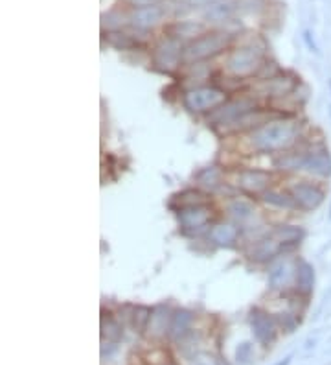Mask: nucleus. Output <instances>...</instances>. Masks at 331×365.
Instances as JSON below:
<instances>
[{
    "instance_id": "obj_21",
    "label": "nucleus",
    "mask_w": 331,
    "mask_h": 365,
    "mask_svg": "<svg viewBox=\"0 0 331 365\" xmlns=\"http://www.w3.org/2000/svg\"><path fill=\"white\" fill-rule=\"evenodd\" d=\"M264 201L269 203V205H275V207H280V208L297 207V203H295L292 196L280 194V192H265Z\"/></svg>"
},
{
    "instance_id": "obj_6",
    "label": "nucleus",
    "mask_w": 331,
    "mask_h": 365,
    "mask_svg": "<svg viewBox=\"0 0 331 365\" xmlns=\"http://www.w3.org/2000/svg\"><path fill=\"white\" fill-rule=\"evenodd\" d=\"M180 57H182L180 43L175 37H168L155 48L153 61H155L157 68H160L164 72H171V70L179 67Z\"/></svg>"
},
{
    "instance_id": "obj_27",
    "label": "nucleus",
    "mask_w": 331,
    "mask_h": 365,
    "mask_svg": "<svg viewBox=\"0 0 331 365\" xmlns=\"http://www.w3.org/2000/svg\"><path fill=\"white\" fill-rule=\"evenodd\" d=\"M228 15H231V8L228 6H212L206 12L208 19H217V21H223Z\"/></svg>"
},
{
    "instance_id": "obj_18",
    "label": "nucleus",
    "mask_w": 331,
    "mask_h": 365,
    "mask_svg": "<svg viewBox=\"0 0 331 365\" xmlns=\"http://www.w3.org/2000/svg\"><path fill=\"white\" fill-rule=\"evenodd\" d=\"M273 238L280 241L281 246H295L303 238V230L295 225H286V227H278L273 233Z\"/></svg>"
},
{
    "instance_id": "obj_22",
    "label": "nucleus",
    "mask_w": 331,
    "mask_h": 365,
    "mask_svg": "<svg viewBox=\"0 0 331 365\" xmlns=\"http://www.w3.org/2000/svg\"><path fill=\"white\" fill-rule=\"evenodd\" d=\"M190 323H191L190 312L180 310V312H177V314L173 315V319H171V332H173L175 336H182V334L188 331Z\"/></svg>"
},
{
    "instance_id": "obj_17",
    "label": "nucleus",
    "mask_w": 331,
    "mask_h": 365,
    "mask_svg": "<svg viewBox=\"0 0 331 365\" xmlns=\"http://www.w3.org/2000/svg\"><path fill=\"white\" fill-rule=\"evenodd\" d=\"M237 229L234 225H215L212 230H210V238H212L213 244L217 246H232L234 241L237 240Z\"/></svg>"
},
{
    "instance_id": "obj_4",
    "label": "nucleus",
    "mask_w": 331,
    "mask_h": 365,
    "mask_svg": "<svg viewBox=\"0 0 331 365\" xmlns=\"http://www.w3.org/2000/svg\"><path fill=\"white\" fill-rule=\"evenodd\" d=\"M226 101V92L217 87H199L191 89L184 95V106L191 112L213 111Z\"/></svg>"
},
{
    "instance_id": "obj_25",
    "label": "nucleus",
    "mask_w": 331,
    "mask_h": 365,
    "mask_svg": "<svg viewBox=\"0 0 331 365\" xmlns=\"http://www.w3.org/2000/svg\"><path fill=\"white\" fill-rule=\"evenodd\" d=\"M166 312L164 308H157L155 312H151V317H149V328L153 331V334H164L166 332Z\"/></svg>"
},
{
    "instance_id": "obj_26",
    "label": "nucleus",
    "mask_w": 331,
    "mask_h": 365,
    "mask_svg": "<svg viewBox=\"0 0 331 365\" xmlns=\"http://www.w3.org/2000/svg\"><path fill=\"white\" fill-rule=\"evenodd\" d=\"M175 28L179 30V35H188V37H195L199 32L202 30L201 24H195V23H182V24H177Z\"/></svg>"
},
{
    "instance_id": "obj_23",
    "label": "nucleus",
    "mask_w": 331,
    "mask_h": 365,
    "mask_svg": "<svg viewBox=\"0 0 331 365\" xmlns=\"http://www.w3.org/2000/svg\"><path fill=\"white\" fill-rule=\"evenodd\" d=\"M107 41L114 46V48H118V50H131V48H136L138 43H136L131 35L125 34H109Z\"/></svg>"
},
{
    "instance_id": "obj_2",
    "label": "nucleus",
    "mask_w": 331,
    "mask_h": 365,
    "mask_svg": "<svg viewBox=\"0 0 331 365\" xmlns=\"http://www.w3.org/2000/svg\"><path fill=\"white\" fill-rule=\"evenodd\" d=\"M231 43V35L225 32H212L204 34L202 37H197L193 43L186 46L182 52V57L186 61H201L208 57L217 56L219 52H223Z\"/></svg>"
},
{
    "instance_id": "obj_9",
    "label": "nucleus",
    "mask_w": 331,
    "mask_h": 365,
    "mask_svg": "<svg viewBox=\"0 0 331 365\" xmlns=\"http://www.w3.org/2000/svg\"><path fill=\"white\" fill-rule=\"evenodd\" d=\"M250 323H253L254 336H256L258 342L267 345V343H270L275 339L276 325L269 314H265L261 310H254L253 317H250Z\"/></svg>"
},
{
    "instance_id": "obj_5",
    "label": "nucleus",
    "mask_w": 331,
    "mask_h": 365,
    "mask_svg": "<svg viewBox=\"0 0 331 365\" xmlns=\"http://www.w3.org/2000/svg\"><path fill=\"white\" fill-rule=\"evenodd\" d=\"M226 67L234 76H250L261 68V50L256 46H242L231 52Z\"/></svg>"
},
{
    "instance_id": "obj_13",
    "label": "nucleus",
    "mask_w": 331,
    "mask_h": 365,
    "mask_svg": "<svg viewBox=\"0 0 331 365\" xmlns=\"http://www.w3.org/2000/svg\"><path fill=\"white\" fill-rule=\"evenodd\" d=\"M162 19V10L158 6H147V8H138L135 13H133V26L140 30H147L153 28L155 24L160 23Z\"/></svg>"
},
{
    "instance_id": "obj_19",
    "label": "nucleus",
    "mask_w": 331,
    "mask_h": 365,
    "mask_svg": "<svg viewBox=\"0 0 331 365\" xmlns=\"http://www.w3.org/2000/svg\"><path fill=\"white\" fill-rule=\"evenodd\" d=\"M228 213H231L232 218H236L237 221H247V219H250L254 216V207L248 201L236 199V201L231 203Z\"/></svg>"
},
{
    "instance_id": "obj_31",
    "label": "nucleus",
    "mask_w": 331,
    "mask_h": 365,
    "mask_svg": "<svg viewBox=\"0 0 331 365\" xmlns=\"http://www.w3.org/2000/svg\"><path fill=\"white\" fill-rule=\"evenodd\" d=\"M193 365H213V364L208 358H201V359H197V362Z\"/></svg>"
},
{
    "instance_id": "obj_16",
    "label": "nucleus",
    "mask_w": 331,
    "mask_h": 365,
    "mask_svg": "<svg viewBox=\"0 0 331 365\" xmlns=\"http://www.w3.org/2000/svg\"><path fill=\"white\" fill-rule=\"evenodd\" d=\"M297 87V78H270L265 81L267 96H289Z\"/></svg>"
},
{
    "instance_id": "obj_28",
    "label": "nucleus",
    "mask_w": 331,
    "mask_h": 365,
    "mask_svg": "<svg viewBox=\"0 0 331 365\" xmlns=\"http://www.w3.org/2000/svg\"><path fill=\"white\" fill-rule=\"evenodd\" d=\"M103 334H107V337H111L113 342H116V339H120V336H122V328H120V325L116 323L114 319H107V331H103Z\"/></svg>"
},
{
    "instance_id": "obj_24",
    "label": "nucleus",
    "mask_w": 331,
    "mask_h": 365,
    "mask_svg": "<svg viewBox=\"0 0 331 365\" xmlns=\"http://www.w3.org/2000/svg\"><path fill=\"white\" fill-rule=\"evenodd\" d=\"M177 199H179V203H180V208L193 207V205H202V203H206L204 196H202L201 192H197V190L182 192L180 196H177Z\"/></svg>"
},
{
    "instance_id": "obj_14",
    "label": "nucleus",
    "mask_w": 331,
    "mask_h": 365,
    "mask_svg": "<svg viewBox=\"0 0 331 365\" xmlns=\"http://www.w3.org/2000/svg\"><path fill=\"white\" fill-rule=\"evenodd\" d=\"M281 249L280 241H276L275 238H265V240L258 241L253 249H250V253L248 257L256 262H265V260L273 259L275 255H278V251Z\"/></svg>"
},
{
    "instance_id": "obj_7",
    "label": "nucleus",
    "mask_w": 331,
    "mask_h": 365,
    "mask_svg": "<svg viewBox=\"0 0 331 365\" xmlns=\"http://www.w3.org/2000/svg\"><path fill=\"white\" fill-rule=\"evenodd\" d=\"M291 196L297 207L302 210H314L324 201V190L313 183H298L291 186Z\"/></svg>"
},
{
    "instance_id": "obj_10",
    "label": "nucleus",
    "mask_w": 331,
    "mask_h": 365,
    "mask_svg": "<svg viewBox=\"0 0 331 365\" xmlns=\"http://www.w3.org/2000/svg\"><path fill=\"white\" fill-rule=\"evenodd\" d=\"M303 170H308L309 174L317 177H330L331 175V157L325 150H313L308 153V157L303 161Z\"/></svg>"
},
{
    "instance_id": "obj_30",
    "label": "nucleus",
    "mask_w": 331,
    "mask_h": 365,
    "mask_svg": "<svg viewBox=\"0 0 331 365\" xmlns=\"http://www.w3.org/2000/svg\"><path fill=\"white\" fill-rule=\"evenodd\" d=\"M248 353H250V345L248 343H243V347L237 351V359H242V362H245L248 356Z\"/></svg>"
},
{
    "instance_id": "obj_11",
    "label": "nucleus",
    "mask_w": 331,
    "mask_h": 365,
    "mask_svg": "<svg viewBox=\"0 0 331 365\" xmlns=\"http://www.w3.org/2000/svg\"><path fill=\"white\" fill-rule=\"evenodd\" d=\"M270 183V174L264 170H243L239 174V186L243 190L250 192V194H259L264 192Z\"/></svg>"
},
{
    "instance_id": "obj_15",
    "label": "nucleus",
    "mask_w": 331,
    "mask_h": 365,
    "mask_svg": "<svg viewBox=\"0 0 331 365\" xmlns=\"http://www.w3.org/2000/svg\"><path fill=\"white\" fill-rule=\"evenodd\" d=\"M295 281H297L298 292L302 293V295H309V293L313 292V286H314L313 266L308 264V262H298Z\"/></svg>"
},
{
    "instance_id": "obj_12",
    "label": "nucleus",
    "mask_w": 331,
    "mask_h": 365,
    "mask_svg": "<svg viewBox=\"0 0 331 365\" xmlns=\"http://www.w3.org/2000/svg\"><path fill=\"white\" fill-rule=\"evenodd\" d=\"M292 277H297V270L292 268V262L289 260H280L276 262L269 271V284L270 288H286L291 284Z\"/></svg>"
},
{
    "instance_id": "obj_1",
    "label": "nucleus",
    "mask_w": 331,
    "mask_h": 365,
    "mask_svg": "<svg viewBox=\"0 0 331 365\" xmlns=\"http://www.w3.org/2000/svg\"><path fill=\"white\" fill-rule=\"evenodd\" d=\"M300 133V124L289 118L267 122L250 137V144L256 152L275 153L292 146Z\"/></svg>"
},
{
    "instance_id": "obj_20",
    "label": "nucleus",
    "mask_w": 331,
    "mask_h": 365,
    "mask_svg": "<svg viewBox=\"0 0 331 365\" xmlns=\"http://www.w3.org/2000/svg\"><path fill=\"white\" fill-rule=\"evenodd\" d=\"M197 179H199V185L208 188V190H215L219 186V183H221V172H219L215 166H212V168H204L202 172H199Z\"/></svg>"
},
{
    "instance_id": "obj_29",
    "label": "nucleus",
    "mask_w": 331,
    "mask_h": 365,
    "mask_svg": "<svg viewBox=\"0 0 331 365\" xmlns=\"http://www.w3.org/2000/svg\"><path fill=\"white\" fill-rule=\"evenodd\" d=\"M131 4L138 10V8H147V6H157L160 0H129Z\"/></svg>"
},
{
    "instance_id": "obj_3",
    "label": "nucleus",
    "mask_w": 331,
    "mask_h": 365,
    "mask_svg": "<svg viewBox=\"0 0 331 365\" xmlns=\"http://www.w3.org/2000/svg\"><path fill=\"white\" fill-rule=\"evenodd\" d=\"M256 111V101L253 98L242 96L236 100L225 101L223 106H219L217 109H213L208 122L213 126H228L236 124L239 118H243L248 112Z\"/></svg>"
},
{
    "instance_id": "obj_8",
    "label": "nucleus",
    "mask_w": 331,
    "mask_h": 365,
    "mask_svg": "<svg viewBox=\"0 0 331 365\" xmlns=\"http://www.w3.org/2000/svg\"><path fill=\"white\" fill-rule=\"evenodd\" d=\"M212 218L210 208L202 203V205H193V207H186L179 210V219L182 229L186 233H199L202 227H206L208 221Z\"/></svg>"
}]
</instances>
